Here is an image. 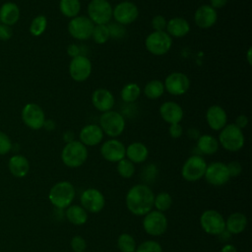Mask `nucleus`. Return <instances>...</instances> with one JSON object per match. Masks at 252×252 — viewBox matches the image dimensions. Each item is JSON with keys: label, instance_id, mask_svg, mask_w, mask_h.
<instances>
[{"label": "nucleus", "instance_id": "f257e3e1", "mask_svg": "<svg viewBox=\"0 0 252 252\" xmlns=\"http://www.w3.org/2000/svg\"><path fill=\"white\" fill-rule=\"evenodd\" d=\"M155 194L147 184H136L132 186L125 197L128 211L134 216L144 217L154 208Z\"/></svg>", "mask_w": 252, "mask_h": 252}, {"label": "nucleus", "instance_id": "f03ea898", "mask_svg": "<svg viewBox=\"0 0 252 252\" xmlns=\"http://www.w3.org/2000/svg\"><path fill=\"white\" fill-rule=\"evenodd\" d=\"M75 196V187L69 181H59L55 183L48 192L49 202L58 210H64L72 205Z\"/></svg>", "mask_w": 252, "mask_h": 252}, {"label": "nucleus", "instance_id": "7ed1b4c3", "mask_svg": "<svg viewBox=\"0 0 252 252\" xmlns=\"http://www.w3.org/2000/svg\"><path fill=\"white\" fill-rule=\"evenodd\" d=\"M88 158V149L80 141L74 140L66 143L61 152L62 162L70 167L77 168L83 165Z\"/></svg>", "mask_w": 252, "mask_h": 252}, {"label": "nucleus", "instance_id": "20e7f679", "mask_svg": "<svg viewBox=\"0 0 252 252\" xmlns=\"http://www.w3.org/2000/svg\"><path fill=\"white\" fill-rule=\"evenodd\" d=\"M218 141L224 150L228 152H237L243 148L245 137L241 129L234 123H230L226 124L220 130Z\"/></svg>", "mask_w": 252, "mask_h": 252}, {"label": "nucleus", "instance_id": "39448f33", "mask_svg": "<svg viewBox=\"0 0 252 252\" xmlns=\"http://www.w3.org/2000/svg\"><path fill=\"white\" fill-rule=\"evenodd\" d=\"M98 122L103 134H106L111 138L120 136L126 126L123 115L114 110L102 112V114L99 116Z\"/></svg>", "mask_w": 252, "mask_h": 252}, {"label": "nucleus", "instance_id": "423d86ee", "mask_svg": "<svg viewBox=\"0 0 252 252\" xmlns=\"http://www.w3.org/2000/svg\"><path fill=\"white\" fill-rule=\"evenodd\" d=\"M207 168V162L200 155L189 157L181 167V175L183 179L189 182H195L204 177Z\"/></svg>", "mask_w": 252, "mask_h": 252}, {"label": "nucleus", "instance_id": "0eeeda50", "mask_svg": "<svg viewBox=\"0 0 252 252\" xmlns=\"http://www.w3.org/2000/svg\"><path fill=\"white\" fill-rule=\"evenodd\" d=\"M172 45V37L165 32H153L145 40L147 50L157 56L163 55L169 51Z\"/></svg>", "mask_w": 252, "mask_h": 252}, {"label": "nucleus", "instance_id": "6e6552de", "mask_svg": "<svg viewBox=\"0 0 252 252\" xmlns=\"http://www.w3.org/2000/svg\"><path fill=\"white\" fill-rule=\"evenodd\" d=\"M112 9L107 0H91L88 4V18L94 25H107L112 18Z\"/></svg>", "mask_w": 252, "mask_h": 252}, {"label": "nucleus", "instance_id": "1a4fd4ad", "mask_svg": "<svg viewBox=\"0 0 252 252\" xmlns=\"http://www.w3.org/2000/svg\"><path fill=\"white\" fill-rule=\"evenodd\" d=\"M167 218L164 213L157 210H152L146 214L142 221L145 232L151 236L162 235L167 229Z\"/></svg>", "mask_w": 252, "mask_h": 252}, {"label": "nucleus", "instance_id": "9d476101", "mask_svg": "<svg viewBox=\"0 0 252 252\" xmlns=\"http://www.w3.org/2000/svg\"><path fill=\"white\" fill-rule=\"evenodd\" d=\"M200 225L206 233L218 236L225 229V220L220 212L210 209L202 213Z\"/></svg>", "mask_w": 252, "mask_h": 252}, {"label": "nucleus", "instance_id": "9b49d317", "mask_svg": "<svg viewBox=\"0 0 252 252\" xmlns=\"http://www.w3.org/2000/svg\"><path fill=\"white\" fill-rule=\"evenodd\" d=\"M21 116L25 125L32 130L41 129L46 120L43 109L34 102L27 103L22 109Z\"/></svg>", "mask_w": 252, "mask_h": 252}, {"label": "nucleus", "instance_id": "f8f14e48", "mask_svg": "<svg viewBox=\"0 0 252 252\" xmlns=\"http://www.w3.org/2000/svg\"><path fill=\"white\" fill-rule=\"evenodd\" d=\"M94 24L87 16H77L68 23V32L70 35L78 40H85L92 36Z\"/></svg>", "mask_w": 252, "mask_h": 252}, {"label": "nucleus", "instance_id": "ddd939ff", "mask_svg": "<svg viewBox=\"0 0 252 252\" xmlns=\"http://www.w3.org/2000/svg\"><path fill=\"white\" fill-rule=\"evenodd\" d=\"M204 177L209 184L214 186H222L230 179L226 163L221 161H214L207 164Z\"/></svg>", "mask_w": 252, "mask_h": 252}, {"label": "nucleus", "instance_id": "4468645a", "mask_svg": "<svg viewBox=\"0 0 252 252\" xmlns=\"http://www.w3.org/2000/svg\"><path fill=\"white\" fill-rule=\"evenodd\" d=\"M80 204L88 213L97 214L104 208L105 198L98 189L88 188L81 194Z\"/></svg>", "mask_w": 252, "mask_h": 252}, {"label": "nucleus", "instance_id": "2eb2a0df", "mask_svg": "<svg viewBox=\"0 0 252 252\" xmlns=\"http://www.w3.org/2000/svg\"><path fill=\"white\" fill-rule=\"evenodd\" d=\"M138 16V7L131 1H122L112 9V17L118 24L122 26L134 23Z\"/></svg>", "mask_w": 252, "mask_h": 252}, {"label": "nucleus", "instance_id": "dca6fc26", "mask_svg": "<svg viewBox=\"0 0 252 252\" xmlns=\"http://www.w3.org/2000/svg\"><path fill=\"white\" fill-rule=\"evenodd\" d=\"M164 90L172 95L184 94L190 88V80L181 72H173L167 75L164 82Z\"/></svg>", "mask_w": 252, "mask_h": 252}, {"label": "nucleus", "instance_id": "f3484780", "mask_svg": "<svg viewBox=\"0 0 252 252\" xmlns=\"http://www.w3.org/2000/svg\"><path fill=\"white\" fill-rule=\"evenodd\" d=\"M92 73V62L85 55H78L71 59L69 64L70 77L76 82L86 81Z\"/></svg>", "mask_w": 252, "mask_h": 252}, {"label": "nucleus", "instance_id": "a211bd4d", "mask_svg": "<svg viewBox=\"0 0 252 252\" xmlns=\"http://www.w3.org/2000/svg\"><path fill=\"white\" fill-rule=\"evenodd\" d=\"M126 147L117 139H109L102 143L100 147L101 157L110 162H118L125 158Z\"/></svg>", "mask_w": 252, "mask_h": 252}, {"label": "nucleus", "instance_id": "6ab92c4d", "mask_svg": "<svg viewBox=\"0 0 252 252\" xmlns=\"http://www.w3.org/2000/svg\"><path fill=\"white\" fill-rule=\"evenodd\" d=\"M218 20L217 10L208 4L201 5L194 13V22L200 29L212 28Z\"/></svg>", "mask_w": 252, "mask_h": 252}, {"label": "nucleus", "instance_id": "aec40b11", "mask_svg": "<svg viewBox=\"0 0 252 252\" xmlns=\"http://www.w3.org/2000/svg\"><path fill=\"white\" fill-rule=\"evenodd\" d=\"M103 132L97 124H88L84 126L80 133V142L86 147H94L101 143L103 139Z\"/></svg>", "mask_w": 252, "mask_h": 252}, {"label": "nucleus", "instance_id": "412c9836", "mask_svg": "<svg viewBox=\"0 0 252 252\" xmlns=\"http://www.w3.org/2000/svg\"><path fill=\"white\" fill-rule=\"evenodd\" d=\"M206 120L211 129L220 131L227 124V115L220 105L214 104L207 109Z\"/></svg>", "mask_w": 252, "mask_h": 252}, {"label": "nucleus", "instance_id": "4be33fe9", "mask_svg": "<svg viewBox=\"0 0 252 252\" xmlns=\"http://www.w3.org/2000/svg\"><path fill=\"white\" fill-rule=\"evenodd\" d=\"M92 103L100 112L112 110L114 106V96L107 89H96L92 94Z\"/></svg>", "mask_w": 252, "mask_h": 252}, {"label": "nucleus", "instance_id": "5701e85b", "mask_svg": "<svg viewBox=\"0 0 252 252\" xmlns=\"http://www.w3.org/2000/svg\"><path fill=\"white\" fill-rule=\"evenodd\" d=\"M159 114L161 118L170 124L179 123L183 118V109L175 101H165L159 106Z\"/></svg>", "mask_w": 252, "mask_h": 252}, {"label": "nucleus", "instance_id": "b1692460", "mask_svg": "<svg viewBox=\"0 0 252 252\" xmlns=\"http://www.w3.org/2000/svg\"><path fill=\"white\" fill-rule=\"evenodd\" d=\"M21 11L19 6L11 1L5 2L0 7V24L14 26L20 20Z\"/></svg>", "mask_w": 252, "mask_h": 252}, {"label": "nucleus", "instance_id": "393cba45", "mask_svg": "<svg viewBox=\"0 0 252 252\" xmlns=\"http://www.w3.org/2000/svg\"><path fill=\"white\" fill-rule=\"evenodd\" d=\"M149 157V150L147 146L141 142H134L127 146L125 158L135 163H142L146 161Z\"/></svg>", "mask_w": 252, "mask_h": 252}, {"label": "nucleus", "instance_id": "a878e982", "mask_svg": "<svg viewBox=\"0 0 252 252\" xmlns=\"http://www.w3.org/2000/svg\"><path fill=\"white\" fill-rule=\"evenodd\" d=\"M165 30L171 37H183L190 32V25L186 19L175 17L167 21Z\"/></svg>", "mask_w": 252, "mask_h": 252}, {"label": "nucleus", "instance_id": "bb28decb", "mask_svg": "<svg viewBox=\"0 0 252 252\" xmlns=\"http://www.w3.org/2000/svg\"><path fill=\"white\" fill-rule=\"evenodd\" d=\"M8 167L15 177H25L30 170V162L25 156L14 155L8 161Z\"/></svg>", "mask_w": 252, "mask_h": 252}, {"label": "nucleus", "instance_id": "cd10ccee", "mask_svg": "<svg viewBox=\"0 0 252 252\" xmlns=\"http://www.w3.org/2000/svg\"><path fill=\"white\" fill-rule=\"evenodd\" d=\"M247 226V218L240 212L230 214L225 220V230L230 234H239Z\"/></svg>", "mask_w": 252, "mask_h": 252}, {"label": "nucleus", "instance_id": "c85d7f7f", "mask_svg": "<svg viewBox=\"0 0 252 252\" xmlns=\"http://www.w3.org/2000/svg\"><path fill=\"white\" fill-rule=\"evenodd\" d=\"M219 141L210 134L200 135L197 139V149L202 155L212 156L219 150Z\"/></svg>", "mask_w": 252, "mask_h": 252}, {"label": "nucleus", "instance_id": "c756f323", "mask_svg": "<svg viewBox=\"0 0 252 252\" xmlns=\"http://www.w3.org/2000/svg\"><path fill=\"white\" fill-rule=\"evenodd\" d=\"M65 217L74 225H83L88 220V212L81 205H70L66 208Z\"/></svg>", "mask_w": 252, "mask_h": 252}, {"label": "nucleus", "instance_id": "7c9ffc66", "mask_svg": "<svg viewBox=\"0 0 252 252\" xmlns=\"http://www.w3.org/2000/svg\"><path fill=\"white\" fill-rule=\"evenodd\" d=\"M59 10L62 15L72 19L79 16L81 11V2L80 0H60Z\"/></svg>", "mask_w": 252, "mask_h": 252}, {"label": "nucleus", "instance_id": "2f4dec72", "mask_svg": "<svg viewBox=\"0 0 252 252\" xmlns=\"http://www.w3.org/2000/svg\"><path fill=\"white\" fill-rule=\"evenodd\" d=\"M163 82L159 80L149 81L144 87V94L150 99H157L160 97L164 93Z\"/></svg>", "mask_w": 252, "mask_h": 252}, {"label": "nucleus", "instance_id": "473e14b6", "mask_svg": "<svg viewBox=\"0 0 252 252\" xmlns=\"http://www.w3.org/2000/svg\"><path fill=\"white\" fill-rule=\"evenodd\" d=\"M141 94V88L136 83H128L121 90V98L125 102L136 101Z\"/></svg>", "mask_w": 252, "mask_h": 252}, {"label": "nucleus", "instance_id": "72a5a7b5", "mask_svg": "<svg viewBox=\"0 0 252 252\" xmlns=\"http://www.w3.org/2000/svg\"><path fill=\"white\" fill-rule=\"evenodd\" d=\"M136 240L129 233H121L117 238V248L120 252H135Z\"/></svg>", "mask_w": 252, "mask_h": 252}, {"label": "nucleus", "instance_id": "f704fd0d", "mask_svg": "<svg viewBox=\"0 0 252 252\" xmlns=\"http://www.w3.org/2000/svg\"><path fill=\"white\" fill-rule=\"evenodd\" d=\"M172 205V197L167 192H160L155 195L154 198V207L157 211L164 213Z\"/></svg>", "mask_w": 252, "mask_h": 252}, {"label": "nucleus", "instance_id": "c9c22d12", "mask_svg": "<svg viewBox=\"0 0 252 252\" xmlns=\"http://www.w3.org/2000/svg\"><path fill=\"white\" fill-rule=\"evenodd\" d=\"M47 27V19L43 15H38L32 19L30 25V32L33 36L41 35Z\"/></svg>", "mask_w": 252, "mask_h": 252}, {"label": "nucleus", "instance_id": "e433bc0d", "mask_svg": "<svg viewBox=\"0 0 252 252\" xmlns=\"http://www.w3.org/2000/svg\"><path fill=\"white\" fill-rule=\"evenodd\" d=\"M91 37L98 44L105 43L110 38L107 25H94Z\"/></svg>", "mask_w": 252, "mask_h": 252}, {"label": "nucleus", "instance_id": "4c0bfd02", "mask_svg": "<svg viewBox=\"0 0 252 252\" xmlns=\"http://www.w3.org/2000/svg\"><path fill=\"white\" fill-rule=\"evenodd\" d=\"M116 166L118 174L123 178H130L135 173V164L126 158L119 160Z\"/></svg>", "mask_w": 252, "mask_h": 252}, {"label": "nucleus", "instance_id": "58836bf2", "mask_svg": "<svg viewBox=\"0 0 252 252\" xmlns=\"http://www.w3.org/2000/svg\"><path fill=\"white\" fill-rule=\"evenodd\" d=\"M135 252H162V247L158 241L149 239L140 243Z\"/></svg>", "mask_w": 252, "mask_h": 252}, {"label": "nucleus", "instance_id": "ea45409f", "mask_svg": "<svg viewBox=\"0 0 252 252\" xmlns=\"http://www.w3.org/2000/svg\"><path fill=\"white\" fill-rule=\"evenodd\" d=\"M70 246L74 252H85L87 249V241L81 235H75L70 241Z\"/></svg>", "mask_w": 252, "mask_h": 252}, {"label": "nucleus", "instance_id": "a19ab883", "mask_svg": "<svg viewBox=\"0 0 252 252\" xmlns=\"http://www.w3.org/2000/svg\"><path fill=\"white\" fill-rule=\"evenodd\" d=\"M12 147L13 144L10 137L3 131H0V156L8 154L12 150Z\"/></svg>", "mask_w": 252, "mask_h": 252}, {"label": "nucleus", "instance_id": "79ce46f5", "mask_svg": "<svg viewBox=\"0 0 252 252\" xmlns=\"http://www.w3.org/2000/svg\"><path fill=\"white\" fill-rule=\"evenodd\" d=\"M167 21L162 15H157L152 19V27L155 32H163L165 31Z\"/></svg>", "mask_w": 252, "mask_h": 252}, {"label": "nucleus", "instance_id": "37998d69", "mask_svg": "<svg viewBox=\"0 0 252 252\" xmlns=\"http://www.w3.org/2000/svg\"><path fill=\"white\" fill-rule=\"evenodd\" d=\"M158 173V169L156 167L155 164H148V166H146L144 168L143 171V178L146 182H150L153 181Z\"/></svg>", "mask_w": 252, "mask_h": 252}, {"label": "nucleus", "instance_id": "c03bdc74", "mask_svg": "<svg viewBox=\"0 0 252 252\" xmlns=\"http://www.w3.org/2000/svg\"><path fill=\"white\" fill-rule=\"evenodd\" d=\"M107 27H108V30H109L110 37L111 36L112 37H116V38L122 37L124 35V33H125V30H124L123 26L120 25V24H118V25L117 24H111V25H109Z\"/></svg>", "mask_w": 252, "mask_h": 252}, {"label": "nucleus", "instance_id": "a18cd8bd", "mask_svg": "<svg viewBox=\"0 0 252 252\" xmlns=\"http://www.w3.org/2000/svg\"><path fill=\"white\" fill-rule=\"evenodd\" d=\"M226 166H227V170H228V173H229L230 177L238 176L242 171L241 164L236 160H233V161H230V162L226 163Z\"/></svg>", "mask_w": 252, "mask_h": 252}, {"label": "nucleus", "instance_id": "49530a36", "mask_svg": "<svg viewBox=\"0 0 252 252\" xmlns=\"http://www.w3.org/2000/svg\"><path fill=\"white\" fill-rule=\"evenodd\" d=\"M13 36V30L12 27L0 24V40L7 41Z\"/></svg>", "mask_w": 252, "mask_h": 252}, {"label": "nucleus", "instance_id": "de8ad7c7", "mask_svg": "<svg viewBox=\"0 0 252 252\" xmlns=\"http://www.w3.org/2000/svg\"><path fill=\"white\" fill-rule=\"evenodd\" d=\"M168 132H169V135H170L171 138L177 139V138H179V137L182 135L183 129H182V126H181L179 123L170 124V125H169V129H168Z\"/></svg>", "mask_w": 252, "mask_h": 252}, {"label": "nucleus", "instance_id": "09e8293b", "mask_svg": "<svg viewBox=\"0 0 252 252\" xmlns=\"http://www.w3.org/2000/svg\"><path fill=\"white\" fill-rule=\"evenodd\" d=\"M234 124H235L239 129L242 130V129L245 128V127L247 126V124H248V118H247V116L244 115V114L238 115V116L235 118Z\"/></svg>", "mask_w": 252, "mask_h": 252}, {"label": "nucleus", "instance_id": "8fccbe9b", "mask_svg": "<svg viewBox=\"0 0 252 252\" xmlns=\"http://www.w3.org/2000/svg\"><path fill=\"white\" fill-rule=\"evenodd\" d=\"M67 53H68V55H69L70 57H72V58H74V57L80 55V54H81L80 46L77 45V44H75V43L68 45V47H67Z\"/></svg>", "mask_w": 252, "mask_h": 252}, {"label": "nucleus", "instance_id": "3c124183", "mask_svg": "<svg viewBox=\"0 0 252 252\" xmlns=\"http://www.w3.org/2000/svg\"><path fill=\"white\" fill-rule=\"evenodd\" d=\"M228 0H210V6L214 9H220L227 4Z\"/></svg>", "mask_w": 252, "mask_h": 252}, {"label": "nucleus", "instance_id": "603ef678", "mask_svg": "<svg viewBox=\"0 0 252 252\" xmlns=\"http://www.w3.org/2000/svg\"><path fill=\"white\" fill-rule=\"evenodd\" d=\"M220 252H237V249L234 245L232 244H229V243H226L224 244L221 248H220Z\"/></svg>", "mask_w": 252, "mask_h": 252}, {"label": "nucleus", "instance_id": "864d4df0", "mask_svg": "<svg viewBox=\"0 0 252 252\" xmlns=\"http://www.w3.org/2000/svg\"><path fill=\"white\" fill-rule=\"evenodd\" d=\"M230 236H231V234L227 230H225V229L221 233H220L218 235V237L220 238V241H227L228 239H230Z\"/></svg>", "mask_w": 252, "mask_h": 252}, {"label": "nucleus", "instance_id": "5fc2aeb1", "mask_svg": "<svg viewBox=\"0 0 252 252\" xmlns=\"http://www.w3.org/2000/svg\"><path fill=\"white\" fill-rule=\"evenodd\" d=\"M63 138H64V141H65L66 143L72 142V141H74V133H73L72 131H67V132L64 133Z\"/></svg>", "mask_w": 252, "mask_h": 252}, {"label": "nucleus", "instance_id": "6e6d98bb", "mask_svg": "<svg viewBox=\"0 0 252 252\" xmlns=\"http://www.w3.org/2000/svg\"><path fill=\"white\" fill-rule=\"evenodd\" d=\"M251 53H252V48H251V47H249V48H248V50H247V55H246V57H247V61H248V64H249V65H251V64H252Z\"/></svg>", "mask_w": 252, "mask_h": 252}]
</instances>
